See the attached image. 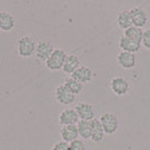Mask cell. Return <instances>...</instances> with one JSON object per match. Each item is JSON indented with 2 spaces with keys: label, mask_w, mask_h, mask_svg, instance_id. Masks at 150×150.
Returning a JSON list of instances; mask_svg holds the SVG:
<instances>
[{
  "label": "cell",
  "mask_w": 150,
  "mask_h": 150,
  "mask_svg": "<svg viewBox=\"0 0 150 150\" xmlns=\"http://www.w3.org/2000/svg\"><path fill=\"white\" fill-rule=\"evenodd\" d=\"M104 135H105V132L102 127L100 121L99 119L95 117L94 120H91V138H90V140L96 143L102 142L104 139Z\"/></svg>",
  "instance_id": "4fadbf2b"
},
{
  "label": "cell",
  "mask_w": 150,
  "mask_h": 150,
  "mask_svg": "<svg viewBox=\"0 0 150 150\" xmlns=\"http://www.w3.org/2000/svg\"><path fill=\"white\" fill-rule=\"evenodd\" d=\"M36 43L30 36H22L17 41V52L22 58H30L35 54Z\"/></svg>",
  "instance_id": "7a4b0ae2"
},
{
  "label": "cell",
  "mask_w": 150,
  "mask_h": 150,
  "mask_svg": "<svg viewBox=\"0 0 150 150\" xmlns=\"http://www.w3.org/2000/svg\"><path fill=\"white\" fill-rule=\"evenodd\" d=\"M130 15H131V21H132V26L142 28L148 23V15L144 11L142 7H134L130 9Z\"/></svg>",
  "instance_id": "8992f818"
},
{
  "label": "cell",
  "mask_w": 150,
  "mask_h": 150,
  "mask_svg": "<svg viewBox=\"0 0 150 150\" xmlns=\"http://www.w3.org/2000/svg\"><path fill=\"white\" fill-rule=\"evenodd\" d=\"M111 90L116 95V96H124L128 94L130 90V85L128 80L124 79L123 77H114L111 80Z\"/></svg>",
  "instance_id": "52a82bcc"
},
{
  "label": "cell",
  "mask_w": 150,
  "mask_h": 150,
  "mask_svg": "<svg viewBox=\"0 0 150 150\" xmlns=\"http://www.w3.org/2000/svg\"><path fill=\"white\" fill-rule=\"evenodd\" d=\"M78 133L81 139L89 140L91 138V121H83L80 120L77 124Z\"/></svg>",
  "instance_id": "d6986e66"
},
{
  "label": "cell",
  "mask_w": 150,
  "mask_h": 150,
  "mask_svg": "<svg viewBox=\"0 0 150 150\" xmlns=\"http://www.w3.org/2000/svg\"><path fill=\"white\" fill-rule=\"evenodd\" d=\"M80 66L81 64H80L79 58L76 54H69V55H67V59L64 61V64H63L62 70H63L64 74L71 76Z\"/></svg>",
  "instance_id": "9a60e30c"
},
{
  "label": "cell",
  "mask_w": 150,
  "mask_h": 150,
  "mask_svg": "<svg viewBox=\"0 0 150 150\" xmlns=\"http://www.w3.org/2000/svg\"><path fill=\"white\" fill-rule=\"evenodd\" d=\"M99 121L102 123V127L104 129L105 134H108V135L114 134L117 131L119 125H120V122H119L117 116L114 113H111V112H106L104 114H102L100 117H99Z\"/></svg>",
  "instance_id": "3957f363"
},
{
  "label": "cell",
  "mask_w": 150,
  "mask_h": 150,
  "mask_svg": "<svg viewBox=\"0 0 150 150\" xmlns=\"http://www.w3.org/2000/svg\"><path fill=\"white\" fill-rule=\"evenodd\" d=\"M0 62H1V59H0Z\"/></svg>",
  "instance_id": "cb8c5ba5"
},
{
  "label": "cell",
  "mask_w": 150,
  "mask_h": 150,
  "mask_svg": "<svg viewBox=\"0 0 150 150\" xmlns=\"http://www.w3.org/2000/svg\"><path fill=\"white\" fill-rule=\"evenodd\" d=\"M60 135L62 141L67 143H71L72 141L77 140L79 138L78 133V129L77 125H67V127H62L60 130Z\"/></svg>",
  "instance_id": "7c38bea8"
},
{
  "label": "cell",
  "mask_w": 150,
  "mask_h": 150,
  "mask_svg": "<svg viewBox=\"0 0 150 150\" xmlns=\"http://www.w3.org/2000/svg\"><path fill=\"white\" fill-rule=\"evenodd\" d=\"M76 112L79 116V120L83 121H91L95 119L96 110L90 103L87 102H80L75 107Z\"/></svg>",
  "instance_id": "5b68a950"
},
{
  "label": "cell",
  "mask_w": 150,
  "mask_h": 150,
  "mask_svg": "<svg viewBox=\"0 0 150 150\" xmlns=\"http://www.w3.org/2000/svg\"><path fill=\"white\" fill-rule=\"evenodd\" d=\"M51 150H69V143L64 142V141H58L52 146Z\"/></svg>",
  "instance_id": "603a6c76"
},
{
  "label": "cell",
  "mask_w": 150,
  "mask_h": 150,
  "mask_svg": "<svg viewBox=\"0 0 150 150\" xmlns=\"http://www.w3.org/2000/svg\"><path fill=\"white\" fill-rule=\"evenodd\" d=\"M142 35H143L142 28H139V27H135V26L129 27L128 30H125L124 33H123V36H125L127 38L133 41V42L138 43V44H141V42H142Z\"/></svg>",
  "instance_id": "e0dca14e"
},
{
  "label": "cell",
  "mask_w": 150,
  "mask_h": 150,
  "mask_svg": "<svg viewBox=\"0 0 150 150\" xmlns=\"http://www.w3.org/2000/svg\"><path fill=\"white\" fill-rule=\"evenodd\" d=\"M15 27V18L8 11H0V30L10 32Z\"/></svg>",
  "instance_id": "5bb4252c"
},
{
  "label": "cell",
  "mask_w": 150,
  "mask_h": 150,
  "mask_svg": "<svg viewBox=\"0 0 150 150\" xmlns=\"http://www.w3.org/2000/svg\"><path fill=\"white\" fill-rule=\"evenodd\" d=\"M54 51V47L53 45L47 42V41H40L36 43V50H35V55L40 61L45 62L50 58V55L52 54V52Z\"/></svg>",
  "instance_id": "ba28073f"
},
{
  "label": "cell",
  "mask_w": 150,
  "mask_h": 150,
  "mask_svg": "<svg viewBox=\"0 0 150 150\" xmlns=\"http://www.w3.org/2000/svg\"><path fill=\"white\" fill-rule=\"evenodd\" d=\"M69 150H87L86 149V144L83 140L77 139L71 143H69Z\"/></svg>",
  "instance_id": "44dd1931"
},
{
  "label": "cell",
  "mask_w": 150,
  "mask_h": 150,
  "mask_svg": "<svg viewBox=\"0 0 150 150\" xmlns=\"http://www.w3.org/2000/svg\"><path fill=\"white\" fill-rule=\"evenodd\" d=\"M70 77H72L74 79H76L79 83L85 85V83H88L93 80L94 72H93V70L89 67H87V66H80Z\"/></svg>",
  "instance_id": "30bf717a"
},
{
  "label": "cell",
  "mask_w": 150,
  "mask_h": 150,
  "mask_svg": "<svg viewBox=\"0 0 150 150\" xmlns=\"http://www.w3.org/2000/svg\"><path fill=\"white\" fill-rule=\"evenodd\" d=\"M116 23L117 26L122 30H128L129 27L132 26V21H131V15H130V10H121L119 15L116 17Z\"/></svg>",
  "instance_id": "ac0fdd59"
},
{
  "label": "cell",
  "mask_w": 150,
  "mask_h": 150,
  "mask_svg": "<svg viewBox=\"0 0 150 150\" xmlns=\"http://www.w3.org/2000/svg\"><path fill=\"white\" fill-rule=\"evenodd\" d=\"M67 53L64 50H62L60 47L54 49L52 54L50 55V58L45 61V67L51 71H58L63 68L64 61L67 59Z\"/></svg>",
  "instance_id": "6da1fadb"
},
{
  "label": "cell",
  "mask_w": 150,
  "mask_h": 150,
  "mask_svg": "<svg viewBox=\"0 0 150 150\" xmlns=\"http://www.w3.org/2000/svg\"><path fill=\"white\" fill-rule=\"evenodd\" d=\"M119 46H120L121 50L124 51V52L137 53L140 50L141 44H138V43H135V42H133V41H131V40H129V38L122 35L120 38V41H119Z\"/></svg>",
  "instance_id": "2e32d148"
},
{
  "label": "cell",
  "mask_w": 150,
  "mask_h": 150,
  "mask_svg": "<svg viewBox=\"0 0 150 150\" xmlns=\"http://www.w3.org/2000/svg\"><path fill=\"white\" fill-rule=\"evenodd\" d=\"M63 85L67 87L68 89L70 90L74 95H78V94H80L83 89V85L81 83H79L78 80H76L74 79L72 77H68L67 79L64 80V83Z\"/></svg>",
  "instance_id": "ffe728a7"
},
{
  "label": "cell",
  "mask_w": 150,
  "mask_h": 150,
  "mask_svg": "<svg viewBox=\"0 0 150 150\" xmlns=\"http://www.w3.org/2000/svg\"><path fill=\"white\" fill-rule=\"evenodd\" d=\"M141 44H142L146 49L150 50V28L143 30L142 42H141Z\"/></svg>",
  "instance_id": "7402d4cb"
},
{
  "label": "cell",
  "mask_w": 150,
  "mask_h": 150,
  "mask_svg": "<svg viewBox=\"0 0 150 150\" xmlns=\"http://www.w3.org/2000/svg\"><path fill=\"white\" fill-rule=\"evenodd\" d=\"M54 97H55L57 102H58L59 104L67 106L75 102L76 95H74L63 83H61V85H58V86L55 87Z\"/></svg>",
  "instance_id": "277c9868"
},
{
  "label": "cell",
  "mask_w": 150,
  "mask_h": 150,
  "mask_svg": "<svg viewBox=\"0 0 150 150\" xmlns=\"http://www.w3.org/2000/svg\"><path fill=\"white\" fill-rule=\"evenodd\" d=\"M79 116L75 108H66L59 115V123L62 127L67 125H77L79 122Z\"/></svg>",
  "instance_id": "9c48e42d"
},
{
  "label": "cell",
  "mask_w": 150,
  "mask_h": 150,
  "mask_svg": "<svg viewBox=\"0 0 150 150\" xmlns=\"http://www.w3.org/2000/svg\"><path fill=\"white\" fill-rule=\"evenodd\" d=\"M117 63L120 64V67H122L125 70H130L132 68L135 67V63H137V58H135L134 53H130V52H124V51H121L117 54Z\"/></svg>",
  "instance_id": "8fae6325"
}]
</instances>
